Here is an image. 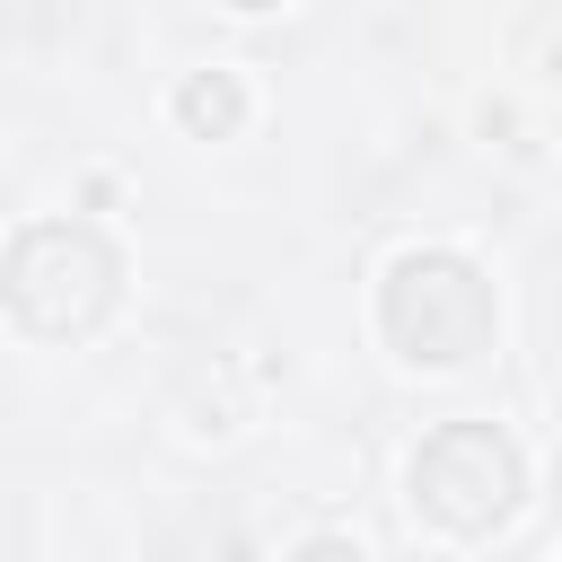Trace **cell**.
<instances>
[{
	"label": "cell",
	"mask_w": 562,
	"mask_h": 562,
	"mask_svg": "<svg viewBox=\"0 0 562 562\" xmlns=\"http://www.w3.org/2000/svg\"><path fill=\"white\" fill-rule=\"evenodd\" d=\"M404 492H413V518L439 527V536H501L527 501V448L501 430V422H439L413 465H404Z\"/></svg>",
	"instance_id": "3957f363"
},
{
	"label": "cell",
	"mask_w": 562,
	"mask_h": 562,
	"mask_svg": "<svg viewBox=\"0 0 562 562\" xmlns=\"http://www.w3.org/2000/svg\"><path fill=\"white\" fill-rule=\"evenodd\" d=\"M378 334L404 369H465L501 334V299L474 255L457 246H404L378 272Z\"/></svg>",
	"instance_id": "7a4b0ae2"
},
{
	"label": "cell",
	"mask_w": 562,
	"mask_h": 562,
	"mask_svg": "<svg viewBox=\"0 0 562 562\" xmlns=\"http://www.w3.org/2000/svg\"><path fill=\"white\" fill-rule=\"evenodd\" d=\"M237 18H263V9H290V0H228Z\"/></svg>",
	"instance_id": "8992f818"
},
{
	"label": "cell",
	"mask_w": 562,
	"mask_h": 562,
	"mask_svg": "<svg viewBox=\"0 0 562 562\" xmlns=\"http://www.w3.org/2000/svg\"><path fill=\"white\" fill-rule=\"evenodd\" d=\"M167 114H176V132H184V140H237V132H246V114H255V97H246V79H237V70H184V79H176V97H167Z\"/></svg>",
	"instance_id": "277c9868"
},
{
	"label": "cell",
	"mask_w": 562,
	"mask_h": 562,
	"mask_svg": "<svg viewBox=\"0 0 562 562\" xmlns=\"http://www.w3.org/2000/svg\"><path fill=\"white\" fill-rule=\"evenodd\" d=\"M281 562H369V544H360L351 527H316V536H299Z\"/></svg>",
	"instance_id": "5b68a950"
},
{
	"label": "cell",
	"mask_w": 562,
	"mask_h": 562,
	"mask_svg": "<svg viewBox=\"0 0 562 562\" xmlns=\"http://www.w3.org/2000/svg\"><path fill=\"white\" fill-rule=\"evenodd\" d=\"M123 299V255L97 220H26L0 246V307L35 342H88Z\"/></svg>",
	"instance_id": "6da1fadb"
}]
</instances>
